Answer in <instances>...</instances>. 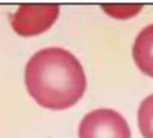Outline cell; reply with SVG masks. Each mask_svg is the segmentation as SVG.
I'll use <instances>...</instances> for the list:
<instances>
[{
	"label": "cell",
	"mask_w": 153,
	"mask_h": 138,
	"mask_svg": "<svg viewBox=\"0 0 153 138\" xmlns=\"http://www.w3.org/2000/svg\"><path fill=\"white\" fill-rule=\"evenodd\" d=\"M60 12L56 4H24L11 14L10 20L12 29L20 36H36L39 35L55 23Z\"/></svg>",
	"instance_id": "7a4b0ae2"
},
{
	"label": "cell",
	"mask_w": 153,
	"mask_h": 138,
	"mask_svg": "<svg viewBox=\"0 0 153 138\" xmlns=\"http://www.w3.org/2000/svg\"><path fill=\"white\" fill-rule=\"evenodd\" d=\"M133 59L141 72L153 78V24L137 34L133 46Z\"/></svg>",
	"instance_id": "277c9868"
},
{
	"label": "cell",
	"mask_w": 153,
	"mask_h": 138,
	"mask_svg": "<svg viewBox=\"0 0 153 138\" xmlns=\"http://www.w3.org/2000/svg\"><path fill=\"white\" fill-rule=\"evenodd\" d=\"M102 8L115 18H128L133 17L137 11L141 10V5H102Z\"/></svg>",
	"instance_id": "8992f818"
},
{
	"label": "cell",
	"mask_w": 153,
	"mask_h": 138,
	"mask_svg": "<svg viewBox=\"0 0 153 138\" xmlns=\"http://www.w3.org/2000/svg\"><path fill=\"white\" fill-rule=\"evenodd\" d=\"M137 125L143 138H153V94L141 102L137 112Z\"/></svg>",
	"instance_id": "5b68a950"
},
{
	"label": "cell",
	"mask_w": 153,
	"mask_h": 138,
	"mask_svg": "<svg viewBox=\"0 0 153 138\" xmlns=\"http://www.w3.org/2000/svg\"><path fill=\"white\" fill-rule=\"evenodd\" d=\"M79 138H130L126 119L112 109H94L79 125Z\"/></svg>",
	"instance_id": "3957f363"
},
{
	"label": "cell",
	"mask_w": 153,
	"mask_h": 138,
	"mask_svg": "<svg viewBox=\"0 0 153 138\" xmlns=\"http://www.w3.org/2000/svg\"><path fill=\"white\" fill-rule=\"evenodd\" d=\"M25 85L42 107L62 110L75 104L86 89L78 59L63 48L49 47L35 53L25 66Z\"/></svg>",
	"instance_id": "6da1fadb"
}]
</instances>
